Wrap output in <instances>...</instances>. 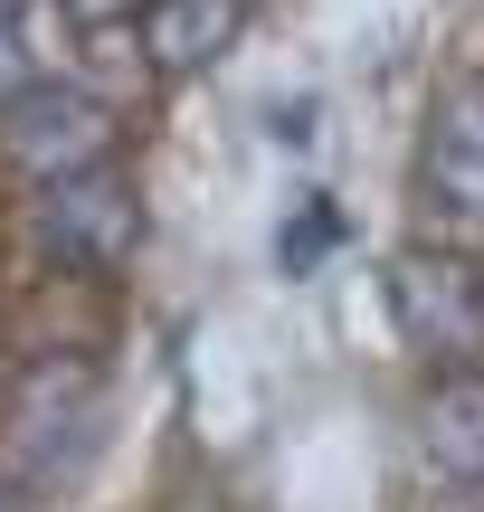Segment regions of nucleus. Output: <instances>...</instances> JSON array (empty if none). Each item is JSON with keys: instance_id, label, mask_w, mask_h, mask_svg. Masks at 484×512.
I'll return each mask as SVG.
<instances>
[{"instance_id": "obj_1", "label": "nucleus", "mask_w": 484, "mask_h": 512, "mask_svg": "<svg viewBox=\"0 0 484 512\" xmlns=\"http://www.w3.org/2000/svg\"><path fill=\"white\" fill-rule=\"evenodd\" d=\"M95 427H105V380L86 361H38L10 399V427H0V465H10L29 494L48 484H76L95 456Z\"/></svg>"}, {"instance_id": "obj_2", "label": "nucleus", "mask_w": 484, "mask_h": 512, "mask_svg": "<svg viewBox=\"0 0 484 512\" xmlns=\"http://www.w3.org/2000/svg\"><path fill=\"white\" fill-rule=\"evenodd\" d=\"M0 162L29 171L38 190L48 181H76V171H105L114 162V114L95 105L86 86H19L0 95Z\"/></svg>"}, {"instance_id": "obj_3", "label": "nucleus", "mask_w": 484, "mask_h": 512, "mask_svg": "<svg viewBox=\"0 0 484 512\" xmlns=\"http://www.w3.org/2000/svg\"><path fill=\"white\" fill-rule=\"evenodd\" d=\"M390 323L409 332L428 361L447 370H475L484 361V266H466V256H390Z\"/></svg>"}, {"instance_id": "obj_4", "label": "nucleus", "mask_w": 484, "mask_h": 512, "mask_svg": "<svg viewBox=\"0 0 484 512\" xmlns=\"http://www.w3.org/2000/svg\"><path fill=\"white\" fill-rule=\"evenodd\" d=\"M38 247L57 266H86V275H114L133 247H143V200H133L124 171H76V181H48L38 200Z\"/></svg>"}, {"instance_id": "obj_5", "label": "nucleus", "mask_w": 484, "mask_h": 512, "mask_svg": "<svg viewBox=\"0 0 484 512\" xmlns=\"http://www.w3.org/2000/svg\"><path fill=\"white\" fill-rule=\"evenodd\" d=\"M418 200L456 228V238H484V76L447 86L428 105V133H418Z\"/></svg>"}, {"instance_id": "obj_6", "label": "nucleus", "mask_w": 484, "mask_h": 512, "mask_svg": "<svg viewBox=\"0 0 484 512\" xmlns=\"http://www.w3.org/2000/svg\"><path fill=\"white\" fill-rule=\"evenodd\" d=\"M247 0H143V57L162 76H200L238 48Z\"/></svg>"}, {"instance_id": "obj_7", "label": "nucleus", "mask_w": 484, "mask_h": 512, "mask_svg": "<svg viewBox=\"0 0 484 512\" xmlns=\"http://www.w3.org/2000/svg\"><path fill=\"white\" fill-rule=\"evenodd\" d=\"M418 446L447 484H484V370H447L428 389V418H418Z\"/></svg>"}, {"instance_id": "obj_8", "label": "nucleus", "mask_w": 484, "mask_h": 512, "mask_svg": "<svg viewBox=\"0 0 484 512\" xmlns=\"http://www.w3.org/2000/svg\"><path fill=\"white\" fill-rule=\"evenodd\" d=\"M333 238H342V209H333V200H314V209H304V219H295V228H285V238H276L285 275H304V266H314V256L333 247Z\"/></svg>"}, {"instance_id": "obj_9", "label": "nucleus", "mask_w": 484, "mask_h": 512, "mask_svg": "<svg viewBox=\"0 0 484 512\" xmlns=\"http://www.w3.org/2000/svg\"><path fill=\"white\" fill-rule=\"evenodd\" d=\"M19 67H29V48H19V19H10V0H0V95H19V86H29Z\"/></svg>"}, {"instance_id": "obj_10", "label": "nucleus", "mask_w": 484, "mask_h": 512, "mask_svg": "<svg viewBox=\"0 0 484 512\" xmlns=\"http://www.w3.org/2000/svg\"><path fill=\"white\" fill-rule=\"evenodd\" d=\"M57 10H67V19H86V29H114L133 0H57Z\"/></svg>"}, {"instance_id": "obj_11", "label": "nucleus", "mask_w": 484, "mask_h": 512, "mask_svg": "<svg viewBox=\"0 0 484 512\" xmlns=\"http://www.w3.org/2000/svg\"><path fill=\"white\" fill-rule=\"evenodd\" d=\"M0 512H19V494H10V484H0Z\"/></svg>"}, {"instance_id": "obj_12", "label": "nucleus", "mask_w": 484, "mask_h": 512, "mask_svg": "<svg viewBox=\"0 0 484 512\" xmlns=\"http://www.w3.org/2000/svg\"><path fill=\"white\" fill-rule=\"evenodd\" d=\"M181 512H209V503H181Z\"/></svg>"}]
</instances>
